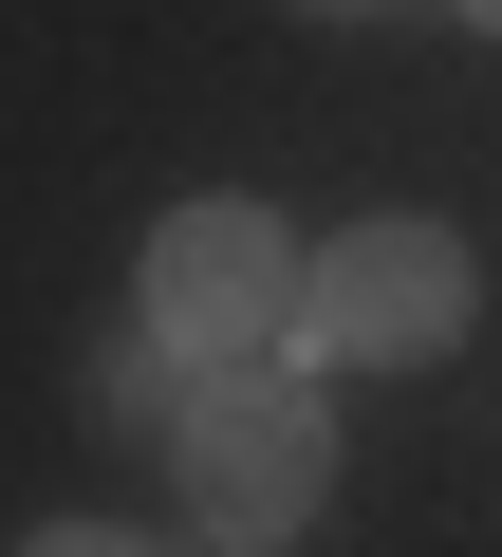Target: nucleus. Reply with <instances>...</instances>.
<instances>
[{
    "instance_id": "20e7f679",
    "label": "nucleus",
    "mask_w": 502,
    "mask_h": 557,
    "mask_svg": "<svg viewBox=\"0 0 502 557\" xmlns=\"http://www.w3.org/2000/svg\"><path fill=\"white\" fill-rule=\"evenodd\" d=\"M20 557H149V539H112V520H57V539H20Z\"/></svg>"
},
{
    "instance_id": "423d86ee",
    "label": "nucleus",
    "mask_w": 502,
    "mask_h": 557,
    "mask_svg": "<svg viewBox=\"0 0 502 557\" xmlns=\"http://www.w3.org/2000/svg\"><path fill=\"white\" fill-rule=\"evenodd\" d=\"M465 20H483V38H502V0H465Z\"/></svg>"
},
{
    "instance_id": "39448f33",
    "label": "nucleus",
    "mask_w": 502,
    "mask_h": 557,
    "mask_svg": "<svg viewBox=\"0 0 502 557\" xmlns=\"http://www.w3.org/2000/svg\"><path fill=\"white\" fill-rule=\"evenodd\" d=\"M298 20H372V0H298Z\"/></svg>"
},
{
    "instance_id": "f257e3e1",
    "label": "nucleus",
    "mask_w": 502,
    "mask_h": 557,
    "mask_svg": "<svg viewBox=\"0 0 502 557\" xmlns=\"http://www.w3.org/2000/svg\"><path fill=\"white\" fill-rule=\"evenodd\" d=\"M168 465H186V502H205V539H298L317 520V483H335V428H317V372H205L186 391V428H168Z\"/></svg>"
},
{
    "instance_id": "f03ea898",
    "label": "nucleus",
    "mask_w": 502,
    "mask_h": 557,
    "mask_svg": "<svg viewBox=\"0 0 502 557\" xmlns=\"http://www.w3.org/2000/svg\"><path fill=\"white\" fill-rule=\"evenodd\" d=\"M465 335V242L446 223H335L298 260V354L317 372H428Z\"/></svg>"
},
{
    "instance_id": "7ed1b4c3",
    "label": "nucleus",
    "mask_w": 502,
    "mask_h": 557,
    "mask_svg": "<svg viewBox=\"0 0 502 557\" xmlns=\"http://www.w3.org/2000/svg\"><path fill=\"white\" fill-rule=\"evenodd\" d=\"M149 335L186 372H242V354H298V242L261 205H168L149 223Z\"/></svg>"
}]
</instances>
